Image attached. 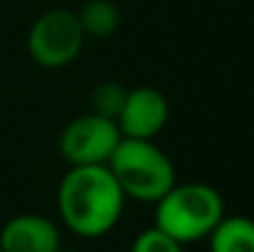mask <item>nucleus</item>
Listing matches in <instances>:
<instances>
[{
  "label": "nucleus",
  "mask_w": 254,
  "mask_h": 252,
  "mask_svg": "<svg viewBox=\"0 0 254 252\" xmlns=\"http://www.w3.org/2000/svg\"><path fill=\"white\" fill-rule=\"evenodd\" d=\"M126 195L106 164L69 166L57 185V213L67 230L94 240L111 233L124 213Z\"/></svg>",
  "instance_id": "obj_1"
},
{
  "label": "nucleus",
  "mask_w": 254,
  "mask_h": 252,
  "mask_svg": "<svg viewBox=\"0 0 254 252\" xmlns=\"http://www.w3.org/2000/svg\"><path fill=\"white\" fill-rule=\"evenodd\" d=\"M126 200L156 205L178 183L170 156L153 139H121L109 164Z\"/></svg>",
  "instance_id": "obj_2"
},
{
  "label": "nucleus",
  "mask_w": 254,
  "mask_h": 252,
  "mask_svg": "<svg viewBox=\"0 0 254 252\" xmlns=\"http://www.w3.org/2000/svg\"><path fill=\"white\" fill-rule=\"evenodd\" d=\"M225 218V200L210 183H175L156 203L153 225L180 245L207 240Z\"/></svg>",
  "instance_id": "obj_3"
},
{
  "label": "nucleus",
  "mask_w": 254,
  "mask_h": 252,
  "mask_svg": "<svg viewBox=\"0 0 254 252\" xmlns=\"http://www.w3.org/2000/svg\"><path fill=\"white\" fill-rule=\"evenodd\" d=\"M84 40L79 15L67 7H52L35 17L25 45L35 65L45 70H62L79 57Z\"/></svg>",
  "instance_id": "obj_4"
},
{
  "label": "nucleus",
  "mask_w": 254,
  "mask_h": 252,
  "mask_svg": "<svg viewBox=\"0 0 254 252\" xmlns=\"http://www.w3.org/2000/svg\"><path fill=\"white\" fill-rule=\"evenodd\" d=\"M121 139L124 136L114 119H104L89 111L72 119L62 129L57 146L69 166H96L109 164Z\"/></svg>",
  "instance_id": "obj_5"
},
{
  "label": "nucleus",
  "mask_w": 254,
  "mask_h": 252,
  "mask_svg": "<svg viewBox=\"0 0 254 252\" xmlns=\"http://www.w3.org/2000/svg\"><path fill=\"white\" fill-rule=\"evenodd\" d=\"M170 119V104L156 86H136L126 91L116 126L124 139H156Z\"/></svg>",
  "instance_id": "obj_6"
},
{
  "label": "nucleus",
  "mask_w": 254,
  "mask_h": 252,
  "mask_svg": "<svg viewBox=\"0 0 254 252\" xmlns=\"http://www.w3.org/2000/svg\"><path fill=\"white\" fill-rule=\"evenodd\" d=\"M62 248V233L55 220L40 213L12 215L0 228L2 252H57Z\"/></svg>",
  "instance_id": "obj_7"
},
{
  "label": "nucleus",
  "mask_w": 254,
  "mask_h": 252,
  "mask_svg": "<svg viewBox=\"0 0 254 252\" xmlns=\"http://www.w3.org/2000/svg\"><path fill=\"white\" fill-rule=\"evenodd\" d=\"M210 252H254V220L247 215H225L207 235Z\"/></svg>",
  "instance_id": "obj_8"
},
{
  "label": "nucleus",
  "mask_w": 254,
  "mask_h": 252,
  "mask_svg": "<svg viewBox=\"0 0 254 252\" xmlns=\"http://www.w3.org/2000/svg\"><path fill=\"white\" fill-rule=\"evenodd\" d=\"M77 15H79L84 35L94 40L111 37L121 25V12L111 0H86Z\"/></svg>",
  "instance_id": "obj_9"
},
{
  "label": "nucleus",
  "mask_w": 254,
  "mask_h": 252,
  "mask_svg": "<svg viewBox=\"0 0 254 252\" xmlns=\"http://www.w3.org/2000/svg\"><path fill=\"white\" fill-rule=\"evenodd\" d=\"M126 86H121L119 82H101L96 84L89 94V104H91V114H99L104 119H114L121 114V106L126 101Z\"/></svg>",
  "instance_id": "obj_10"
},
{
  "label": "nucleus",
  "mask_w": 254,
  "mask_h": 252,
  "mask_svg": "<svg viewBox=\"0 0 254 252\" xmlns=\"http://www.w3.org/2000/svg\"><path fill=\"white\" fill-rule=\"evenodd\" d=\"M185 245H180L178 240H173L168 233H163L161 228L151 225L146 230H141L136 235V240L131 243L128 252H183Z\"/></svg>",
  "instance_id": "obj_11"
},
{
  "label": "nucleus",
  "mask_w": 254,
  "mask_h": 252,
  "mask_svg": "<svg viewBox=\"0 0 254 252\" xmlns=\"http://www.w3.org/2000/svg\"><path fill=\"white\" fill-rule=\"evenodd\" d=\"M57 252H74V250H64V248H60V250H57Z\"/></svg>",
  "instance_id": "obj_12"
},
{
  "label": "nucleus",
  "mask_w": 254,
  "mask_h": 252,
  "mask_svg": "<svg viewBox=\"0 0 254 252\" xmlns=\"http://www.w3.org/2000/svg\"><path fill=\"white\" fill-rule=\"evenodd\" d=\"M0 252H2V250H0Z\"/></svg>",
  "instance_id": "obj_13"
}]
</instances>
